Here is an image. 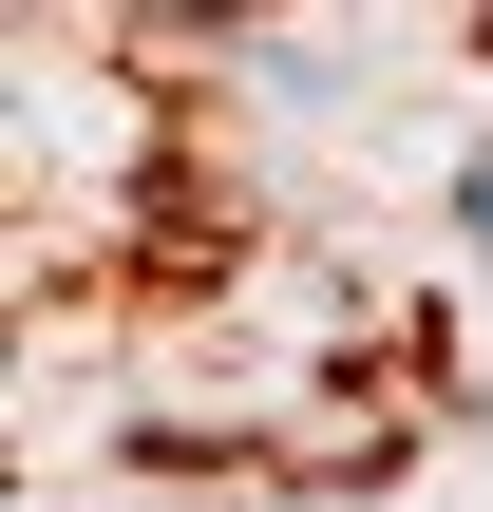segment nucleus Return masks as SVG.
Masks as SVG:
<instances>
[{"mask_svg":"<svg viewBox=\"0 0 493 512\" xmlns=\"http://www.w3.org/2000/svg\"><path fill=\"white\" fill-rule=\"evenodd\" d=\"M456 228H475V247H493V152H475V171H456Z\"/></svg>","mask_w":493,"mask_h":512,"instance_id":"nucleus-1","label":"nucleus"}]
</instances>
